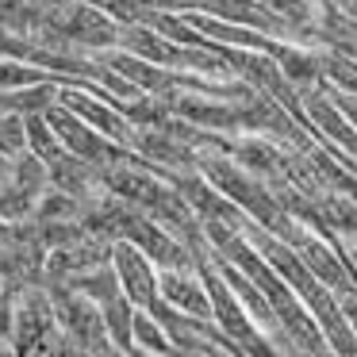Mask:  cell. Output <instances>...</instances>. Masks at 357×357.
Returning a JSON list of instances; mask_svg holds the SVG:
<instances>
[{"mask_svg":"<svg viewBox=\"0 0 357 357\" xmlns=\"http://www.w3.org/2000/svg\"><path fill=\"white\" fill-rule=\"evenodd\" d=\"M47 77H54V73L39 70L24 58H0V93H12V89L35 85V81H47Z\"/></svg>","mask_w":357,"mask_h":357,"instance_id":"obj_16","label":"cell"},{"mask_svg":"<svg viewBox=\"0 0 357 357\" xmlns=\"http://www.w3.org/2000/svg\"><path fill=\"white\" fill-rule=\"evenodd\" d=\"M4 234H8V223H4V219H0V238H4Z\"/></svg>","mask_w":357,"mask_h":357,"instance_id":"obj_26","label":"cell"},{"mask_svg":"<svg viewBox=\"0 0 357 357\" xmlns=\"http://www.w3.org/2000/svg\"><path fill=\"white\" fill-rule=\"evenodd\" d=\"M54 331H58V323H54V307H50L47 284H20L16 300H12V334H8L12 349L20 357H27Z\"/></svg>","mask_w":357,"mask_h":357,"instance_id":"obj_2","label":"cell"},{"mask_svg":"<svg viewBox=\"0 0 357 357\" xmlns=\"http://www.w3.org/2000/svg\"><path fill=\"white\" fill-rule=\"evenodd\" d=\"M112 269H116L119 292L135 303V307H150L158 300V265L142 254L135 242H112Z\"/></svg>","mask_w":357,"mask_h":357,"instance_id":"obj_7","label":"cell"},{"mask_svg":"<svg viewBox=\"0 0 357 357\" xmlns=\"http://www.w3.org/2000/svg\"><path fill=\"white\" fill-rule=\"evenodd\" d=\"M54 357H93V349H85L81 342H73V338H58V346H54Z\"/></svg>","mask_w":357,"mask_h":357,"instance_id":"obj_21","label":"cell"},{"mask_svg":"<svg viewBox=\"0 0 357 357\" xmlns=\"http://www.w3.org/2000/svg\"><path fill=\"white\" fill-rule=\"evenodd\" d=\"M338 307H342V315H346L349 331H354V338H357V288L346 296H338Z\"/></svg>","mask_w":357,"mask_h":357,"instance_id":"obj_22","label":"cell"},{"mask_svg":"<svg viewBox=\"0 0 357 357\" xmlns=\"http://www.w3.org/2000/svg\"><path fill=\"white\" fill-rule=\"evenodd\" d=\"M24 135H27V150H31V154H39L43 162H50V158L62 150V142L54 139V131H50V123L43 119V112L24 116Z\"/></svg>","mask_w":357,"mask_h":357,"instance_id":"obj_15","label":"cell"},{"mask_svg":"<svg viewBox=\"0 0 357 357\" xmlns=\"http://www.w3.org/2000/svg\"><path fill=\"white\" fill-rule=\"evenodd\" d=\"M47 177L54 188L70 192L73 200H93L96 192H104V181H100V165L85 162V158L70 154V150H58L54 158L47 162Z\"/></svg>","mask_w":357,"mask_h":357,"instance_id":"obj_10","label":"cell"},{"mask_svg":"<svg viewBox=\"0 0 357 357\" xmlns=\"http://www.w3.org/2000/svg\"><path fill=\"white\" fill-rule=\"evenodd\" d=\"M12 300H16V284L0 280V338L12 334Z\"/></svg>","mask_w":357,"mask_h":357,"instance_id":"obj_20","label":"cell"},{"mask_svg":"<svg viewBox=\"0 0 357 357\" xmlns=\"http://www.w3.org/2000/svg\"><path fill=\"white\" fill-rule=\"evenodd\" d=\"M131 154L139 158L142 165L165 173V177L196 169V146H192V142H185L181 135H173L169 127H135Z\"/></svg>","mask_w":357,"mask_h":357,"instance_id":"obj_5","label":"cell"},{"mask_svg":"<svg viewBox=\"0 0 357 357\" xmlns=\"http://www.w3.org/2000/svg\"><path fill=\"white\" fill-rule=\"evenodd\" d=\"M43 119L50 123V131H54V139L62 142V150H70V154L85 158V162H93V165H116V162H123V158H131L127 146L104 139L100 131H93L85 119L73 116V112L66 108V104H58V100L43 112Z\"/></svg>","mask_w":357,"mask_h":357,"instance_id":"obj_1","label":"cell"},{"mask_svg":"<svg viewBox=\"0 0 357 357\" xmlns=\"http://www.w3.org/2000/svg\"><path fill=\"white\" fill-rule=\"evenodd\" d=\"M77 215H81V200H73L70 192H62V188L47 185L39 196H35L31 219H43V223H50V219H77Z\"/></svg>","mask_w":357,"mask_h":357,"instance_id":"obj_14","label":"cell"},{"mask_svg":"<svg viewBox=\"0 0 357 357\" xmlns=\"http://www.w3.org/2000/svg\"><path fill=\"white\" fill-rule=\"evenodd\" d=\"M58 104H66L73 116H81L89 127H93V131H100L104 139H112V142H119V146L131 150L135 123L116 108V100H108V96L100 100V96H93L85 85H77V81H66V85L58 89Z\"/></svg>","mask_w":357,"mask_h":357,"instance_id":"obj_4","label":"cell"},{"mask_svg":"<svg viewBox=\"0 0 357 357\" xmlns=\"http://www.w3.org/2000/svg\"><path fill=\"white\" fill-rule=\"evenodd\" d=\"M116 47L131 50L135 58H146V62H154V66H165V70H185V43L165 39L158 27L142 24V20L119 24V43Z\"/></svg>","mask_w":357,"mask_h":357,"instance_id":"obj_9","label":"cell"},{"mask_svg":"<svg viewBox=\"0 0 357 357\" xmlns=\"http://www.w3.org/2000/svg\"><path fill=\"white\" fill-rule=\"evenodd\" d=\"M93 357H131V354H123V349H119V346H112V342H104V346L96 349Z\"/></svg>","mask_w":357,"mask_h":357,"instance_id":"obj_23","label":"cell"},{"mask_svg":"<svg viewBox=\"0 0 357 357\" xmlns=\"http://www.w3.org/2000/svg\"><path fill=\"white\" fill-rule=\"evenodd\" d=\"M0 357H20L16 349H12V342H8V338H0Z\"/></svg>","mask_w":357,"mask_h":357,"instance_id":"obj_24","label":"cell"},{"mask_svg":"<svg viewBox=\"0 0 357 357\" xmlns=\"http://www.w3.org/2000/svg\"><path fill=\"white\" fill-rule=\"evenodd\" d=\"M47 292H50V307H54L58 331L96 354V349L108 342V334H104V319H100V303L85 300V296L73 292L70 284H62V280L47 284Z\"/></svg>","mask_w":357,"mask_h":357,"instance_id":"obj_3","label":"cell"},{"mask_svg":"<svg viewBox=\"0 0 357 357\" xmlns=\"http://www.w3.org/2000/svg\"><path fill=\"white\" fill-rule=\"evenodd\" d=\"M346 242V254H354V261H357V238H342Z\"/></svg>","mask_w":357,"mask_h":357,"instance_id":"obj_25","label":"cell"},{"mask_svg":"<svg viewBox=\"0 0 357 357\" xmlns=\"http://www.w3.org/2000/svg\"><path fill=\"white\" fill-rule=\"evenodd\" d=\"M131 311L135 303L127 300L123 292L112 296L108 303H100V319H104V334H108L112 346H119L123 354L135 357V338H131Z\"/></svg>","mask_w":357,"mask_h":357,"instance_id":"obj_12","label":"cell"},{"mask_svg":"<svg viewBox=\"0 0 357 357\" xmlns=\"http://www.w3.org/2000/svg\"><path fill=\"white\" fill-rule=\"evenodd\" d=\"M158 300L188 319H208L211 323V300L196 265H188V269H158Z\"/></svg>","mask_w":357,"mask_h":357,"instance_id":"obj_8","label":"cell"},{"mask_svg":"<svg viewBox=\"0 0 357 357\" xmlns=\"http://www.w3.org/2000/svg\"><path fill=\"white\" fill-rule=\"evenodd\" d=\"M27 150V135H24V116L12 108H0V154L12 158Z\"/></svg>","mask_w":357,"mask_h":357,"instance_id":"obj_18","label":"cell"},{"mask_svg":"<svg viewBox=\"0 0 357 357\" xmlns=\"http://www.w3.org/2000/svg\"><path fill=\"white\" fill-rule=\"evenodd\" d=\"M104 261H112V242L100 238V234L81 231L77 238H70V242H62V246L47 250L43 277H47V284H54V280H70V277H77V273H85V269L104 265Z\"/></svg>","mask_w":357,"mask_h":357,"instance_id":"obj_6","label":"cell"},{"mask_svg":"<svg viewBox=\"0 0 357 357\" xmlns=\"http://www.w3.org/2000/svg\"><path fill=\"white\" fill-rule=\"evenodd\" d=\"M35 54V43L24 39V35L8 31V27L0 24V58H24V62H31Z\"/></svg>","mask_w":357,"mask_h":357,"instance_id":"obj_19","label":"cell"},{"mask_svg":"<svg viewBox=\"0 0 357 357\" xmlns=\"http://www.w3.org/2000/svg\"><path fill=\"white\" fill-rule=\"evenodd\" d=\"M31 211H35V196L20 192L16 185H8V181H0V219H4V223L31 219Z\"/></svg>","mask_w":357,"mask_h":357,"instance_id":"obj_17","label":"cell"},{"mask_svg":"<svg viewBox=\"0 0 357 357\" xmlns=\"http://www.w3.org/2000/svg\"><path fill=\"white\" fill-rule=\"evenodd\" d=\"M4 181L16 185L20 192H27V196H39L43 188L50 185L47 162H43L39 154H31V150H20V154L8 158V173H4Z\"/></svg>","mask_w":357,"mask_h":357,"instance_id":"obj_11","label":"cell"},{"mask_svg":"<svg viewBox=\"0 0 357 357\" xmlns=\"http://www.w3.org/2000/svg\"><path fill=\"white\" fill-rule=\"evenodd\" d=\"M62 284H70L73 292H81L85 300H93V303H108L112 296H119V280H116V269H112V261L96 265V269L77 273V277L62 280Z\"/></svg>","mask_w":357,"mask_h":357,"instance_id":"obj_13","label":"cell"}]
</instances>
